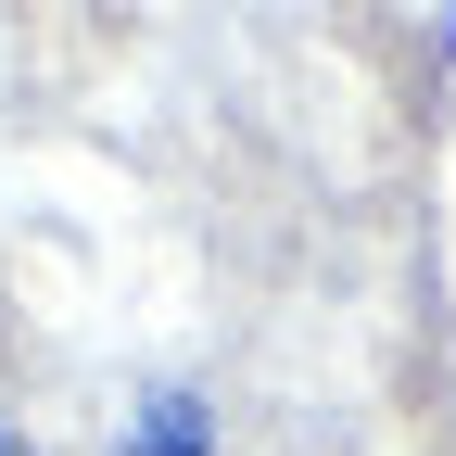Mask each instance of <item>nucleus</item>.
<instances>
[{
    "label": "nucleus",
    "instance_id": "1",
    "mask_svg": "<svg viewBox=\"0 0 456 456\" xmlns=\"http://www.w3.org/2000/svg\"><path fill=\"white\" fill-rule=\"evenodd\" d=\"M114 456H216V431H203L191 393H152V406L127 419V444H114Z\"/></svg>",
    "mask_w": 456,
    "mask_h": 456
},
{
    "label": "nucleus",
    "instance_id": "2",
    "mask_svg": "<svg viewBox=\"0 0 456 456\" xmlns=\"http://www.w3.org/2000/svg\"><path fill=\"white\" fill-rule=\"evenodd\" d=\"M0 456H26V444H13V431H0Z\"/></svg>",
    "mask_w": 456,
    "mask_h": 456
}]
</instances>
